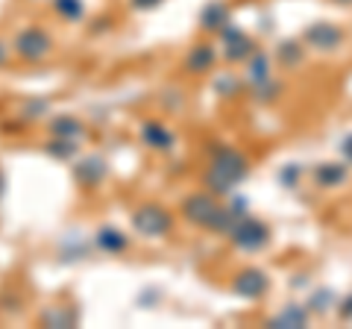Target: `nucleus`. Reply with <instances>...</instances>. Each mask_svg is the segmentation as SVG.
<instances>
[{"label": "nucleus", "instance_id": "nucleus-22", "mask_svg": "<svg viewBox=\"0 0 352 329\" xmlns=\"http://www.w3.org/2000/svg\"><path fill=\"white\" fill-rule=\"evenodd\" d=\"M3 191H6V177H3V171H0V197H3Z\"/></svg>", "mask_w": 352, "mask_h": 329}, {"label": "nucleus", "instance_id": "nucleus-21", "mask_svg": "<svg viewBox=\"0 0 352 329\" xmlns=\"http://www.w3.org/2000/svg\"><path fill=\"white\" fill-rule=\"evenodd\" d=\"M159 3H162V0H132V6H135V9H153Z\"/></svg>", "mask_w": 352, "mask_h": 329}, {"label": "nucleus", "instance_id": "nucleus-6", "mask_svg": "<svg viewBox=\"0 0 352 329\" xmlns=\"http://www.w3.org/2000/svg\"><path fill=\"white\" fill-rule=\"evenodd\" d=\"M220 32H223V56H226V59L238 62V59H247L250 53H252V41H250L241 30H235V27L226 24Z\"/></svg>", "mask_w": 352, "mask_h": 329}, {"label": "nucleus", "instance_id": "nucleus-10", "mask_svg": "<svg viewBox=\"0 0 352 329\" xmlns=\"http://www.w3.org/2000/svg\"><path fill=\"white\" fill-rule=\"evenodd\" d=\"M50 133L56 136V138L80 141V138L85 136V127H82V120H80V118H74V115H59V118L50 124Z\"/></svg>", "mask_w": 352, "mask_h": 329}, {"label": "nucleus", "instance_id": "nucleus-11", "mask_svg": "<svg viewBox=\"0 0 352 329\" xmlns=\"http://www.w3.org/2000/svg\"><path fill=\"white\" fill-rule=\"evenodd\" d=\"M214 65V47L212 45H197L191 47V53L185 56V68H188L191 74H203Z\"/></svg>", "mask_w": 352, "mask_h": 329}, {"label": "nucleus", "instance_id": "nucleus-8", "mask_svg": "<svg viewBox=\"0 0 352 329\" xmlns=\"http://www.w3.org/2000/svg\"><path fill=\"white\" fill-rule=\"evenodd\" d=\"M106 177V162L100 156H88L76 164V180L88 189H94V185H100V180Z\"/></svg>", "mask_w": 352, "mask_h": 329}, {"label": "nucleus", "instance_id": "nucleus-24", "mask_svg": "<svg viewBox=\"0 0 352 329\" xmlns=\"http://www.w3.org/2000/svg\"><path fill=\"white\" fill-rule=\"evenodd\" d=\"M3 59H6V45L0 41V65H3Z\"/></svg>", "mask_w": 352, "mask_h": 329}, {"label": "nucleus", "instance_id": "nucleus-12", "mask_svg": "<svg viewBox=\"0 0 352 329\" xmlns=\"http://www.w3.org/2000/svg\"><path fill=\"white\" fill-rule=\"evenodd\" d=\"M97 247L106 253H120V250H126V235L115 226H100L97 229Z\"/></svg>", "mask_w": 352, "mask_h": 329}, {"label": "nucleus", "instance_id": "nucleus-23", "mask_svg": "<svg viewBox=\"0 0 352 329\" xmlns=\"http://www.w3.org/2000/svg\"><path fill=\"white\" fill-rule=\"evenodd\" d=\"M344 153H346V156L352 159V138H346V145H344Z\"/></svg>", "mask_w": 352, "mask_h": 329}, {"label": "nucleus", "instance_id": "nucleus-13", "mask_svg": "<svg viewBox=\"0 0 352 329\" xmlns=\"http://www.w3.org/2000/svg\"><path fill=\"white\" fill-rule=\"evenodd\" d=\"M200 21L206 30H223L229 24V9L223 3H208L200 12Z\"/></svg>", "mask_w": 352, "mask_h": 329}, {"label": "nucleus", "instance_id": "nucleus-15", "mask_svg": "<svg viewBox=\"0 0 352 329\" xmlns=\"http://www.w3.org/2000/svg\"><path fill=\"white\" fill-rule=\"evenodd\" d=\"M76 147H80V141H71V138H56V136H53V138L47 141V147H44V150H47L53 159H71L74 153H76Z\"/></svg>", "mask_w": 352, "mask_h": 329}, {"label": "nucleus", "instance_id": "nucleus-9", "mask_svg": "<svg viewBox=\"0 0 352 329\" xmlns=\"http://www.w3.org/2000/svg\"><path fill=\"white\" fill-rule=\"evenodd\" d=\"M305 39L311 41L314 47L332 50V47H338V45H340V30H335L332 24H314V27H308Z\"/></svg>", "mask_w": 352, "mask_h": 329}, {"label": "nucleus", "instance_id": "nucleus-17", "mask_svg": "<svg viewBox=\"0 0 352 329\" xmlns=\"http://www.w3.org/2000/svg\"><path fill=\"white\" fill-rule=\"evenodd\" d=\"M250 80L256 85H264L270 80V68H267V56H264V53H252V59H250Z\"/></svg>", "mask_w": 352, "mask_h": 329}, {"label": "nucleus", "instance_id": "nucleus-16", "mask_svg": "<svg viewBox=\"0 0 352 329\" xmlns=\"http://www.w3.org/2000/svg\"><path fill=\"white\" fill-rule=\"evenodd\" d=\"M305 312L302 309H296V306H288V309H285L282 315H276L270 321V326H276V329H285V326H305Z\"/></svg>", "mask_w": 352, "mask_h": 329}, {"label": "nucleus", "instance_id": "nucleus-18", "mask_svg": "<svg viewBox=\"0 0 352 329\" xmlns=\"http://www.w3.org/2000/svg\"><path fill=\"white\" fill-rule=\"evenodd\" d=\"M53 6H56V12L68 21H80L85 15V6L82 0H53Z\"/></svg>", "mask_w": 352, "mask_h": 329}, {"label": "nucleus", "instance_id": "nucleus-25", "mask_svg": "<svg viewBox=\"0 0 352 329\" xmlns=\"http://www.w3.org/2000/svg\"><path fill=\"white\" fill-rule=\"evenodd\" d=\"M338 3H352V0H338Z\"/></svg>", "mask_w": 352, "mask_h": 329}, {"label": "nucleus", "instance_id": "nucleus-4", "mask_svg": "<svg viewBox=\"0 0 352 329\" xmlns=\"http://www.w3.org/2000/svg\"><path fill=\"white\" fill-rule=\"evenodd\" d=\"M267 226L258 224V221H252V217H241V221L229 229V238L235 241V247L241 250H258L267 244Z\"/></svg>", "mask_w": 352, "mask_h": 329}, {"label": "nucleus", "instance_id": "nucleus-14", "mask_svg": "<svg viewBox=\"0 0 352 329\" xmlns=\"http://www.w3.org/2000/svg\"><path fill=\"white\" fill-rule=\"evenodd\" d=\"M76 317H80V312H76V309H50V312L41 315V323L44 326L71 329V326H76Z\"/></svg>", "mask_w": 352, "mask_h": 329}, {"label": "nucleus", "instance_id": "nucleus-20", "mask_svg": "<svg viewBox=\"0 0 352 329\" xmlns=\"http://www.w3.org/2000/svg\"><path fill=\"white\" fill-rule=\"evenodd\" d=\"M317 177L323 180V185H332V182H338V180H344V171L340 168H320V173Z\"/></svg>", "mask_w": 352, "mask_h": 329}, {"label": "nucleus", "instance_id": "nucleus-7", "mask_svg": "<svg viewBox=\"0 0 352 329\" xmlns=\"http://www.w3.org/2000/svg\"><path fill=\"white\" fill-rule=\"evenodd\" d=\"M141 138H144V145L153 150H170L173 147V133L164 124H159V120H144Z\"/></svg>", "mask_w": 352, "mask_h": 329}, {"label": "nucleus", "instance_id": "nucleus-3", "mask_svg": "<svg viewBox=\"0 0 352 329\" xmlns=\"http://www.w3.org/2000/svg\"><path fill=\"white\" fill-rule=\"evenodd\" d=\"M50 47H53V41L41 27H27L15 36V53L24 62H41L50 53Z\"/></svg>", "mask_w": 352, "mask_h": 329}, {"label": "nucleus", "instance_id": "nucleus-1", "mask_svg": "<svg viewBox=\"0 0 352 329\" xmlns=\"http://www.w3.org/2000/svg\"><path fill=\"white\" fill-rule=\"evenodd\" d=\"M247 177V159L232 147H217L206 173V185L214 194H226Z\"/></svg>", "mask_w": 352, "mask_h": 329}, {"label": "nucleus", "instance_id": "nucleus-5", "mask_svg": "<svg viewBox=\"0 0 352 329\" xmlns=\"http://www.w3.org/2000/svg\"><path fill=\"white\" fill-rule=\"evenodd\" d=\"M232 288H235V294H241V297L256 300V297H261V294L267 291V277H264L261 270H256V268L241 270L235 277V282H232Z\"/></svg>", "mask_w": 352, "mask_h": 329}, {"label": "nucleus", "instance_id": "nucleus-19", "mask_svg": "<svg viewBox=\"0 0 352 329\" xmlns=\"http://www.w3.org/2000/svg\"><path fill=\"white\" fill-rule=\"evenodd\" d=\"M279 56H282L285 65L300 62V47H296V41H282V45H279Z\"/></svg>", "mask_w": 352, "mask_h": 329}, {"label": "nucleus", "instance_id": "nucleus-2", "mask_svg": "<svg viewBox=\"0 0 352 329\" xmlns=\"http://www.w3.org/2000/svg\"><path fill=\"white\" fill-rule=\"evenodd\" d=\"M132 226H135V233L144 235V238H162V235L170 233L173 217L168 209H162L159 203H147V206H138V209L132 212Z\"/></svg>", "mask_w": 352, "mask_h": 329}]
</instances>
